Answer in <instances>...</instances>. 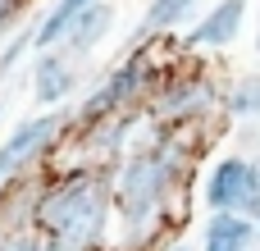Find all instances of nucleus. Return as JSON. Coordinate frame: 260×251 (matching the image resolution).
Listing matches in <instances>:
<instances>
[{"instance_id":"18","label":"nucleus","mask_w":260,"mask_h":251,"mask_svg":"<svg viewBox=\"0 0 260 251\" xmlns=\"http://www.w3.org/2000/svg\"><path fill=\"white\" fill-rule=\"evenodd\" d=\"M256 50H260V18H256Z\"/></svg>"},{"instance_id":"3","label":"nucleus","mask_w":260,"mask_h":251,"mask_svg":"<svg viewBox=\"0 0 260 251\" xmlns=\"http://www.w3.org/2000/svg\"><path fill=\"white\" fill-rule=\"evenodd\" d=\"M215 110H224V91L206 69L169 73V78L160 73V82L151 87V119L160 128H187V123H197Z\"/></svg>"},{"instance_id":"15","label":"nucleus","mask_w":260,"mask_h":251,"mask_svg":"<svg viewBox=\"0 0 260 251\" xmlns=\"http://www.w3.org/2000/svg\"><path fill=\"white\" fill-rule=\"evenodd\" d=\"M23 14V0H0V37L9 32V23Z\"/></svg>"},{"instance_id":"1","label":"nucleus","mask_w":260,"mask_h":251,"mask_svg":"<svg viewBox=\"0 0 260 251\" xmlns=\"http://www.w3.org/2000/svg\"><path fill=\"white\" fill-rule=\"evenodd\" d=\"M187 165L192 151L183 146V128H160L155 142L137 146L110 178V201L123 219L128 233L155 229L169 210V201L183 192L187 183Z\"/></svg>"},{"instance_id":"19","label":"nucleus","mask_w":260,"mask_h":251,"mask_svg":"<svg viewBox=\"0 0 260 251\" xmlns=\"http://www.w3.org/2000/svg\"><path fill=\"white\" fill-rule=\"evenodd\" d=\"M256 242H260V215H256Z\"/></svg>"},{"instance_id":"11","label":"nucleus","mask_w":260,"mask_h":251,"mask_svg":"<svg viewBox=\"0 0 260 251\" xmlns=\"http://www.w3.org/2000/svg\"><path fill=\"white\" fill-rule=\"evenodd\" d=\"M192 5H197V0H151V5H146V14H142V27H137V37H133V41L142 46V41H151L155 32L178 27V23L192 14Z\"/></svg>"},{"instance_id":"13","label":"nucleus","mask_w":260,"mask_h":251,"mask_svg":"<svg viewBox=\"0 0 260 251\" xmlns=\"http://www.w3.org/2000/svg\"><path fill=\"white\" fill-rule=\"evenodd\" d=\"M0 251H41V238H37V229H5Z\"/></svg>"},{"instance_id":"6","label":"nucleus","mask_w":260,"mask_h":251,"mask_svg":"<svg viewBox=\"0 0 260 251\" xmlns=\"http://www.w3.org/2000/svg\"><path fill=\"white\" fill-rule=\"evenodd\" d=\"M73 119H69V110H55V114H32V119H23L14 133H9V142L0 146V183H9V178H18L32 160H41L50 146H55V137L69 128Z\"/></svg>"},{"instance_id":"17","label":"nucleus","mask_w":260,"mask_h":251,"mask_svg":"<svg viewBox=\"0 0 260 251\" xmlns=\"http://www.w3.org/2000/svg\"><path fill=\"white\" fill-rule=\"evenodd\" d=\"M59 5H69V9H73V14H78V9H87V5H91V0H59Z\"/></svg>"},{"instance_id":"16","label":"nucleus","mask_w":260,"mask_h":251,"mask_svg":"<svg viewBox=\"0 0 260 251\" xmlns=\"http://www.w3.org/2000/svg\"><path fill=\"white\" fill-rule=\"evenodd\" d=\"M41 251H82V247H73V242H59V238H46V242H41Z\"/></svg>"},{"instance_id":"8","label":"nucleus","mask_w":260,"mask_h":251,"mask_svg":"<svg viewBox=\"0 0 260 251\" xmlns=\"http://www.w3.org/2000/svg\"><path fill=\"white\" fill-rule=\"evenodd\" d=\"M251 247H260L251 215H242V210H210L197 251H251Z\"/></svg>"},{"instance_id":"12","label":"nucleus","mask_w":260,"mask_h":251,"mask_svg":"<svg viewBox=\"0 0 260 251\" xmlns=\"http://www.w3.org/2000/svg\"><path fill=\"white\" fill-rule=\"evenodd\" d=\"M224 114L238 123H260V73H242L224 91Z\"/></svg>"},{"instance_id":"9","label":"nucleus","mask_w":260,"mask_h":251,"mask_svg":"<svg viewBox=\"0 0 260 251\" xmlns=\"http://www.w3.org/2000/svg\"><path fill=\"white\" fill-rule=\"evenodd\" d=\"M114 27V5H105V0H91L87 9H78V18L69 23V32H64V55L69 59H82V55H91L101 41H105V32Z\"/></svg>"},{"instance_id":"14","label":"nucleus","mask_w":260,"mask_h":251,"mask_svg":"<svg viewBox=\"0 0 260 251\" xmlns=\"http://www.w3.org/2000/svg\"><path fill=\"white\" fill-rule=\"evenodd\" d=\"M27 46H32V27H27V32H18V37H14V41H9V46L0 50V78H5V73H9V69L18 64V55H23Z\"/></svg>"},{"instance_id":"20","label":"nucleus","mask_w":260,"mask_h":251,"mask_svg":"<svg viewBox=\"0 0 260 251\" xmlns=\"http://www.w3.org/2000/svg\"><path fill=\"white\" fill-rule=\"evenodd\" d=\"M169 251H192V247H169Z\"/></svg>"},{"instance_id":"7","label":"nucleus","mask_w":260,"mask_h":251,"mask_svg":"<svg viewBox=\"0 0 260 251\" xmlns=\"http://www.w3.org/2000/svg\"><path fill=\"white\" fill-rule=\"evenodd\" d=\"M247 5H251V0H219V5H210V9L197 18V27L183 37V46H187V50H229V46L242 37Z\"/></svg>"},{"instance_id":"10","label":"nucleus","mask_w":260,"mask_h":251,"mask_svg":"<svg viewBox=\"0 0 260 251\" xmlns=\"http://www.w3.org/2000/svg\"><path fill=\"white\" fill-rule=\"evenodd\" d=\"M73 82H78V73H73V59H69L64 50H46V55L32 64V101H37V105H59V101H69Z\"/></svg>"},{"instance_id":"5","label":"nucleus","mask_w":260,"mask_h":251,"mask_svg":"<svg viewBox=\"0 0 260 251\" xmlns=\"http://www.w3.org/2000/svg\"><path fill=\"white\" fill-rule=\"evenodd\" d=\"M206 210H242V215H260V155H242L229 151L210 165L206 187H201Z\"/></svg>"},{"instance_id":"2","label":"nucleus","mask_w":260,"mask_h":251,"mask_svg":"<svg viewBox=\"0 0 260 251\" xmlns=\"http://www.w3.org/2000/svg\"><path fill=\"white\" fill-rule=\"evenodd\" d=\"M110 178L96 169H69L50 187H37L32 201V229L41 238H59L82 251H101L110 224Z\"/></svg>"},{"instance_id":"4","label":"nucleus","mask_w":260,"mask_h":251,"mask_svg":"<svg viewBox=\"0 0 260 251\" xmlns=\"http://www.w3.org/2000/svg\"><path fill=\"white\" fill-rule=\"evenodd\" d=\"M155 82H160V69L151 64L146 41H142V46H137V50H133V55H128V59H123V64H119V69H114V73H110V78H105V82L82 101V105H78V114H73L78 128H91V123H105L110 114L133 110V105H137Z\"/></svg>"},{"instance_id":"21","label":"nucleus","mask_w":260,"mask_h":251,"mask_svg":"<svg viewBox=\"0 0 260 251\" xmlns=\"http://www.w3.org/2000/svg\"><path fill=\"white\" fill-rule=\"evenodd\" d=\"M251 251H260V247H251Z\"/></svg>"}]
</instances>
